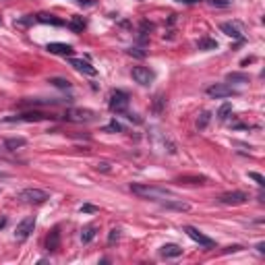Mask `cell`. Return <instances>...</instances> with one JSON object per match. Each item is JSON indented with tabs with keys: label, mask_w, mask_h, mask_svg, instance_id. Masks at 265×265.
Listing matches in <instances>:
<instances>
[{
	"label": "cell",
	"mask_w": 265,
	"mask_h": 265,
	"mask_svg": "<svg viewBox=\"0 0 265 265\" xmlns=\"http://www.w3.org/2000/svg\"><path fill=\"white\" fill-rule=\"evenodd\" d=\"M226 79L232 81V83H248V75L247 73H228Z\"/></svg>",
	"instance_id": "cb8c5ba5"
},
{
	"label": "cell",
	"mask_w": 265,
	"mask_h": 265,
	"mask_svg": "<svg viewBox=\"0 0 265 265\" xmlns=\"http://www.w3.org/2000/svg\"><path fill=\"white\" fill-rule=\"evenodd\" d=\"M98 168H102L104 172H108V170H110V168H108V164H98Z\"/></svg>",
	"instance_id": "d6a6232c"
},
{
	"label": "cell",
	"mask_w": 265,
	"mask_h": 265,
	"mask_svg": "<svg viewBox=\"0 0 265 265\" xmlns=\"http://www.w3.org/2000/svg\"><path fill=\"white\" fill-rule=\"evenodd\" d=\"M178 182H186V184H205L207 178L205 176H181Z\"/></svg>",
	"instance_id": "7402d4cb"
},
{
	"label": "cell",
	"mask_w": 265,
	"mask_h": 265,
	"mask_svg": "<svg viewBox=\"0 0 265 265\" xmlns=\"http://www.w3.org/2000/svg\"><path fill=\"white\" fill-rule=\"evenodd\" d=\"M6 224V220H0V228H2V226Z\"/></svg>",
	"instance_id": "d590c367"
},
{
	"label": "cell",
	"mask_w": 265,
	"mask_h": 265,
	"mask_svg": "<svg viewBox=\"0 0 265 265\" xmlns=\"http://www.w3.org/2000/svg\"><path fill=\"white\" fill-rule=\"evenodd\" d=\"M220 29L224 31L226 35L234 37V40H238V42H243V40H245L243 29H240V25H238L236 21H226V23H222V25H220Z\"/></svg>",
	"instance_id": "8fae6325"
},
{
	"label": "cell",
	"mask_w": 265,
	"mask_h": 265,
	"mask_svg": "<svg viewBox=\"0 0 265 265\" xmlns=\"http://www.w3.org/2000/svg\"><path fill=\"white\" fill-rule=\"evenodd\" d=\"M162 207H166V209H174V212H189L191 205L189 203H184V201L181 199H166V201H162Z\"/></svg>",
	"instance_id": "2e32d148"
},
{
	"label": "cell",
	"mask_w": 265,
	"mask_h": 265,
	"mask_svg": "<svg viewBox=\"0 0 265 265\" xmlns=\"http://www.w3.org/2000/svg\"><path fill=\"white\" fill-rule=\"evenodd\" d=\"M46 50H48L50 54H58V56H71V54L75 52L73 46L62 44V42H50L48 46H46Z\"/></svg>",
	"instance_id": "7c38bea8"
},
{
	"label": "cell",
	"mask_w": 265,
	"mask_h": 265,
	"mask_svg": "<svg viewBox=\"0 0 265 265\" xmlns=\"http://www.w3.org/2000/svg\"><path fill=\"white\" fill-rule=\"evenodd\" d=\"M33 228H35V217L33 215L23 217V220L17 224V228H15V238H17L19 243H25V240L31 236Z\"/></svg>",
	"instance_id": "8992f818"
},
{
	"label": "cell",
	"mask_w": 265,
	"mask_h": 265,
	"mask_svg": "<svg viewBox=\"0 0 265 265\" xmlns=\"http://www.w3.org/2000/svg\"><path fill=\"white\" fill-rule=\"evenodd\" d=\"M77 4H83V6H93L96 2H93V0H75Z\"/></svg>",
	"instance_id": "1f68e13d"
},
{
	"label": "cell",
	"mask_w": 265,
	"mask_h": 265,
	"mask_svg": "<svg viewBox=\"0 0 265 265\" xmlns=\"http://www.w3.org/2000/svg\"><path fill=\"white\" fill-rule=\"evenodd\" d=\"M197 48L199 50H215L217 48V42L215 40H209V37H203V40L197 42Z\"/></svg>",
	"instance_id": "d4e9b609"
},
{
	"label": "cell",
	"mask_w": 265,
	"mask_h": 265,
	"mask_svg": "<svg viewBox=\"0 0 265 265\" xmlns=\"http://www.w3.org/2000/svg\"><path fill=\"white\" fill-rule=\"evenodd\" d=\"M48 118H52V116L37 112V110H31V112H23V114H15V116H4L2 122H42Z\"/></svg>",
	"instance_id": "5b68a950"
},
{
	"label": "cell",
	"mask_w": 265,
	"mask_h": 265,
	"mask_svg": "<svg viewBox=\"0 0 265 265\" xmlns=\"http://www.w3.org/2000/svg\"><path fill=\"white\" fill-rule=\"evenodd\" d=\"M129 102H131V98H129L127 91L114 89L110 93V102H108V108H110L112 112H116V114H122V112L129 110Z\"/></svg>",
	"instance_id": "3957f363"
},
{
	"label": "cell",
	"mask_w": 265,
	"mask_h": 265,
	"mask_svg": "<svg viewBox=\"0 0 265 265\" xmlns=\"http://www.w3.org/2000/svg\"><path fill=\"white\" fill-rule=\"evenodd\" d=\"M48 83L58 89H71V81L65 79V77H52V79H48Z\"/></svg>",
	"instance_id": "44dd1931"
},
{
	"label": "cell",
	"mask_w": 265,
	"mask_h": 265,
	"mask_svg": "<svg viewBox=\"0 0 265 265\" xmlns=\"http://www.w3.org/2000/svg\"><path fill=\"white\" fill-rule=\"evenodd\" d=\"M46 248H48L50 253H56L60 248V228L58 226H54L50 230V234L46 236Z\"/></svg>",
	"instance_id": "4fadbf2b"
},
{
	"label": "cell",
	"mask_w": 265,
	"mask_h": 265,
	"mask_svg": "<svg viewBox=\"0 0 265 265\" xmlns=\"http://www.w3.org/2000/svg\"><path fill=\"white\" fill-rule=\"evenodd\" d=\"M81 212H83V214H93V212H98V207H96V205H83Z\"/></svg>",
	"instance_id": "f546056e"
},
{
	"label": "cell",
	"mask_w": 265,
	"mask_h": 265,
	"mask_svg": "<svg viewBox=\"0 0 265 265\" xmlns=\"http://www.w3.org/2000/svg\"><path fill=\"white\" fill-rule=\"evenodd\" d=\"M0 178H9V174H6V172H2V170H0Z\"/></svg>",
	"instance_id": "e575fe53"
},
{
	"label": "cell",
	"mask_w": 265,
	"mask_h": 265,
	"mask_svg": "<svg viewBox=\"0 0 265 265\" xmlns=\"http://www.w3.org/2000/svg\"><path fill=\"white\" fill-rule=\"evenodd\" d=\"M131 191L141 199H149V201H164V199H174L176 195L170 189L164 186H153V184H131Z\"/></svg>",
	"instance_id": "6da1fadb"
},
{
	"label": "cell",
	"mask_w": 265,
	"mask_h": 265,
	"mask_svg": "<svg viewBox=\"0 0 265 265\" xmlns=\"http://www.w3.org/2000/svg\"><path fill=\"white\" fill-rule=\"evenodd\" d=\"M184 232H186V236L193 238L195 243H199L201 247H205V248H214V247H215V240L209 238V236H205L203 232L197 230L195 226H184Z\"/></svg>",
	"instance_id": "ba28073f"
},
{
	"label": "cell",
	"mask_w": 265,
	"mask_h": 265,
	"mask_svg": "<svg viewBox=\"0 0 265 265\" xmlns=\"http://www.w3.org/2000/svg\"><path fill=\"white\" fill-rule=\"evenodd\" d=\"M19 199L23 203H33V205H42L50 199V193L44 189H23L19 193Z\"/></svg>",
	"instance_id": "277c9868"
},
{
	"label": "cell",
	"mask_w": 265,
	"mask_h": 265,
	"mask_svg": "<svg viewBox=\"0 0 265 265\" xmlns=\"http://www.w3.org/2000/svg\"><path fill=\"white\" fill-rule=\"evenodd\" d=\"M257 248H259V253H265V245H263V243L257 245Z\"/></svg>",
	"instance_id": "836d02e7"
},
{
	"label": "cell",
	"mask_w": 265,
	"mask_h": 265,
	"mask_svg": "<svg viewBox=\"0 0 265 265\" xmlns=\"http://www.w3.org/2000/svg\"><path fill=\"white\" fill-rule=\"evenodd\" d=\"M181 255H182V248L174 243L160 247V257H164V259H176V257H181Z\"/></svg>",
	"instance_id": "5bb4252c"
},
{
	"label": "cell",
	"mask_w": 265,
	"mask_h": 265,
	"mask_svg": "<svg viewBox=\"0 0 265 265\" xmlns=\"http://www.w3.org/2000/svg\"><path fill=\"white\" fill-rule=\"evenodd\" d=\"M118 238H120V230L118 228H112L110 234H108V243H114V240H118Z\"/></svg>",
	"instance_id": "f1b7e54d"
},
{
	"label": "cell",
	"mask_w": 265,
	"mask_h": 265,
	"mask_svg": "<svg viewBox=\"0 0 265 265\" xmlns=\"http://www.w3.org/2000/svg\"><path fill=\"white\" fill-rule=\"evenodd\" d=\"M209 120H212V112H203L197 118V129L199 131H205L207 129V124H209Z\"/></svg>",
	"instance_id": "484cf974"
},
{
	"label": "cell",
	"mask_w": 265,
	"mask_h": 265,
	"mask_svg": "<svg viewBox=\"0 0 265 265\" xmlns=\"http://www.w3.org/2000/svg\"><path fill=\"white\" fill-rule=\"evenodd\" d=\"M217 201H220L222 205H243L248 201V195L243 193V191H232V193H224L217 197Z\"/></svg>",
	"instance_id": "30bf717a"
},
{
	"label": "cell",
	"mask_w": 265,
	"mask_h": 265,
	"mask_svg": "<svg viewBox=\"0 0 265 265\" xmlns=\"http://www.w3.org/2000/svg\"><path fill=\"white\" fill-rule=\"evenodd\" d=\"M35 21H37V23H50V25H56V27L65 25V21H60V19L54 17V15H48V13H40V15L35 17Z\"/></svg>",
	"instance_id": "d6986e66"
},
{
	"label": "cell",
	"mask_w": 265,
	"mask_h": 265,
	"mask_svg": "<svg viewBox=\"0 0 265 265\" xmlns=\"http://www.w3.org/2000/svg\"><path fill=\"white\" fill-rule=\"evenodd\" d=\"M65 118L68 122H83V124H87V122H96L98 120V112L89 110V108H71V110H66Z\"/></svg>",
	"instance_id": "7a4b0ae2"
},
{
	"label": "cell",
	"mask_w": 265,
	"mask_h": 265,
	"mask_svg": "<svg viewBox=\"0 0 265 265\" xmlns=\"http://www.w3.org/2000/svg\"><path fill=\"white\" fill-rule=\"evenodd\" d=\"M248 178H253V181L259 184V186H265V178H263L259 172H248Z\"/></svg>",
	"instance_id": "83f0119b"
},
{
	"label": "cell",
	"mask_w": 265,
	"mask_h": 265,
	"mask_svg": "<svg viewBox=\"0 0 265 265\" xmlns=\"http://www.w3.org/2000/svg\"><path fill=\"white\" fill-rule=\"evenodd\" d=\"M96 232H98V228H96L93 224H89V226H85V228H81V243H83V245L91 243V240L96 238Z\"/></svg>",
	"instance_id": "ac0fdd59"
},
{
	"label": "cell",
	"mask_w": 265,
	"mask_h": 265,
	"mask_svg": "<svg viewBox=\"0 0 265 265\" xmlns=\"http://www.w3.org/2000/svg\"><path fill=\"white\" fill-rule=\"evenodd\" d=\"M228 116H232V104H222L220 110H217V120L226 122L228 120Z\"/></svg>",
	"instance_id": "603a6c76"
},
{
	"label": "cell",
	"mask_w": 265,
	"mask_h": 265,
	"mask_svg": "<svg viewBox=\"0 0 265 265\" xmlns=\"http://www.w3.org/2000/svg\"><path fill=\"white\" fill-rule=\"evenodd\" d=\"M0 25H2V19H0Z\"/></svg>",
	"instance_id": "8d00e7d4"
},
{
	"label": "cell",
	"mask_w": 265,
	"mask_h": 265,
	"mask_svg": "<svg viewBox=\"0 0 265 265\" xmlns=\"http://www.w3.org/2000/svg\"><path fill=\"white\" fill-rule=\"evenodd\" d=\"M71 62V66L75 68V71H79V73H85V75H96V66H91L87 60H81V58H71L68 60Z\"/></svg>",
	"instance_id": "9a60e30c"
},
{
	"label": "cell",
	"mask_w": 265,
	"mask_h": 265,
	"mask_svg": "<svg viewBox=\"0 0 265 265\" xmlns=\"http://www.w3.org/2000/svg\"><path fill=\"white\" fill-rule=\"evenodd\" d=\"M232 129H251V124H247V122H234V124H232Z\"/></svg>",
	"instance_id": "4dcf8cb0"
},
{
	"label": "cell",
	"mask_w": 265,
	"mask_h": 265,
	"mask_svg": "<svg viewBox=\"0 0 265 265\" xmlns=\"http://www.w3.org/2000/svg\"><path fill=\"white\" fill-rule=\"evenodd\" d=\"M25 145H27V139H23V137H11V139H6V141H4V149L15 151V149H21V147H25Z\"/></svg>",
	"instance_id": "e0dca14e"
},
{
	"label": "cell",
	"mask_w": 265,
	"mask_h": 265,
	"mask_svg": "<svg viewBox=\"0 0 265 265\" xmlns=\"http://www.w3.org/2000/svg\"><path fill=\"white\" fill-rule=\"evenodd\" d=\"M104 131L106 132H122V124L120 122H116V120H112L108 127H104Z\"/></svg>",
	"instance_id": "4316f807"
},
{
	"label": "cell",
	"mask_w": 265,
	"mask_h": 265,
	"mask_svg": "<svg viewBox=\"0 0 265 265\" xmlns=\"http://www.w3.org/2000/svg\"><path fill=\"white\" fill-rule=\"evenodd\" d=\"M85 25H87V21H85L83 17H79V15H75V17L68 21V27H71L75 33H79V31H83L85 29Z\"/></svg>",
	"instance_id": "ffe728a7"
},
{
	"label": "cell",
	"mask_w": 265,
	"mask_h": 265,
	"mask_svg": "<svg viewBox=\"0 0 265 265\" xmlns=\"http://www.w3.org/2000/svg\"><path fill=\"white\" fill-rule=\"evenodd\" d=\"M132 79H135L139 85H151L153 79H155V73L151 71L149 66H132Z\"/></svg>",
	"instance_id": "9c48e42d"
},
{
	"label": "cell",
	"mask_w": 265,
	"mask_h": 265,
	"mask_svg": "<svg viewBox=\"0 0 265 265\" xmlns=\"http://www.w3.org/2000/svg\"><path fill=\"white\" fill-rule=\"evenodd\" d=\"M207 96L215 98V99H224V98L238 96V91L234 87H230V85H226V83H215V85H212V87H207Z\"/></svg>",
	"instance_id": "52a82bcc"
}]
</instances>
